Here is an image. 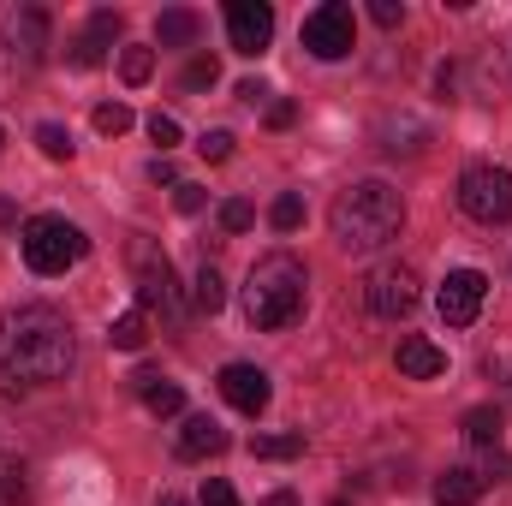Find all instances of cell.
<instances>
[{"mask_svg": "<svg viewBox=\"0 0 512 506\" xmlns=\"http://www.w3.org/2000/svg\"><path fill=\"white\" fill-rule=\"evenodd\" d=\"M108 346H114V352H143V346H149V310H137V304L120 310L114 328H108Z\"/></svg>", "mask_w": 512, "mask_h": 506, "instance_id": "cell-18", "label": "cell"}, {"mask_svg": "<svg viewBox=\"0 0 512 506\" xmlns=\"http://www.w3.org/2000/svg\"><path fill=\"white\" fill-rule=\"evenodd\" d=\"M96 131H102V137L131 131V108H126V102H102V108H96Z\"/></svg>", "mask_w": 512, "mask_h": 506, "instance_id": "cell-28", "label": "cell"}, {"mask_svg": "<svg viewBox=\"0 0 512 506\" xmlns=\"http://www.w3.org/2000/svg\"><path fill=\"white\" fill-rule=\"evenodd\" d=\"M36 143H42V155H48V161H72V131H66V126L42 120V126H36Z\"/></svg>", "mask_w": 512, "mask_h": 506, "instance_id": "cell-24", "label": "cell"}, {"mask_svg": "<svg viewBox=\"0 0 512 506\" xmlns=\"http://www.w3.org/2000/svg\"><path fill=\"white\" fill-rule=\"evenodd\" d=\"M262 506H298V495H292V489H274V495H268Z\"/></svg>", "mask_w": 512, "mask_h": 506, "instance_id": "cell-38", "label": "cell"}, {"mask_svg": "<svg viewBox=\"0 0 512 506\" xmlns=\"http://www.w3.org/2000/svg\"><path fill=\"white\" fill-rule=\"evenodd\" d=\"M221 227H227V233H251L256 209L245 203V197H227V203H221Z\"/></svg>", "mask_w": 512, "mask_h": 506, "instance_id": "cell-27", "label": "cell"}, {"mask_svg": "<svg viewBox=\"0 0 512 506\" xmlns=\"http://www.w3.org/2000/svg\"><path fill=\"white\" fill-rule=\"evenodd\" d=\"M197 36H203V18H197L191 6H167V12L155 18V42H161V48H191Z\"/></svg>", "mask_w": 512, "mask_h": 506, "instance_id": "cell-17", "label": "cell"}, {"mask_svg": "<svg viewBox=\"0 0 512 506\" xmlns=\"http://www.w3.org/2000/svg\"><path fill=\"white\" fill-rule=\"evenodd\" d=\"M131 268H137V310H161V316H179V280H173V262L149 245H131Z\"/></svg>", "mask_w": 512, "mask_h": 506, "instance_id": "cell-9", "label": "cell"}, {"mask_svg": "<svg viewBox=\"0 0 512 506\" xmlns=\"http://www.w3.org/2000/svg\"><path fill=\"white\" fill-rule=\"evenodd\" d=\"M0 143H6V131H0Z\"/></svg>", "mask_w": 512, "mask_h": 506, "instance_id": "cell-41", "label": "cell"}, {"mask_svg": "<svg viewBox=\"0 0 512 506\" xmlns=\"http://www.w3.org/2000/svg\"><path fill=\"white\" fill-rule=\"evenodd\" d=\"M191 304H197L203 316H215V310L227 304V280H221V268H215V262H203V268H197V280H191Z\"/></svg>", "mask_w": 512, "mask_h": 506, "instance_id": "cell-19", "label": "cell"}, {"mask_svg": "<svg viewBox=\"0 0 512 506\" xmlns=\"http://www.w3.org/2000/svg\"><path fill=\"white\" fill-rule=\"evenodd\" d=\"M221 399H227L233 411H245V417H262L268 399H274V387H268V376H262L256 364H227V370H221Z\"/></svg>", "mask_w": 512, "mask_h": 506, "instance_id": "cell-12", "label": "cell"}, {"mask_svg": "<svg viewBox=\"0 0 512 506\" xmlns=\"http://www.w3.org/2000/svg\"><path fill=\"white\" fill-rule=\"evenodd\" d=\"M292 120H298V108H292V102H268V126H274V131H286Z\"/></svg>", "mask_w": 512, "mask_h": 506, "instance_id": "cell-36", "label": "cell"}, {"mask_svg": "<svg viewBox=\"0 0 512 506\" xmlns=\"http://www.w3.org/2000/svg\"><path fill=\"white\" fill-rule=\"evenodd\" d=\"M501 429H507V423H501V411H495V405L465 411V441H471V447H495V441H501Z\"/></svg>", "mask_w": 512, "mask_h": 506, "instance_id": "cell-20", "label": "cell"}, {"mask_svg": "<svg viewBox=\"0 0 512 506\" xmlns=\"http://www.w3.org/2000/svg\"><path fill=\"white\" fill-rule=\"evenodd\" d=\"M304 286H310V274H304L298 256H286V251L262 256L251 268V280H245V316H251V328H262V334L292 328L304 316Z\"/></svg>", "mask_w": 512, "mask_h": 506, "instance_id": "cell-3", "label": "cell"}, {"mask_svg": "<svg viewBox=\"0 0 512 506\" xmlns=\"http://www.w3.org/2000/svg\"><path fill=\"white\" fill-rule=\"evenodd\" d=\"M364 304H370L382 322L411 316V310L423 304V280H417V268H411V262H382V268H370V280H364Z\"/></svg>", "mask_w": 512, "mask_h": 506, "instance_id": "cell-7", "label": "cell"}, {"mask_svg": "<svg viewBox=\"0 0 512 506\" xmlns=\"http://www.w3.org/2000/svg\"><path fill=\"white\" fill-rule=\"evenodd\" d=\"M0 501H6V506H24V501H30V471H24L18 459L0 471Z\"/></svg>", "mask_w": 512, "mask_h": 506, "instance_id": "cell-26", "label": "cell"}, {"mask_svg": "<svg viewBox=\"0 0 512 506\" xmlns=\"http://www.w3.org/2000/svg\"><path fill=\"white\" fill-rule=\"evenodd\" d=\"M393 364H399V376H411V381H435L447 370V352L435 340H423V334H405L399 352H393Z\"/></svg>", "mask_w": 512, "mask_h": 506, "instance_id": "cell-14", "label": "cell"}, {"mask_svg": "<svg viewBox=\"0 0 512 506\" xmlns=\"http://www.w3.org/2000/svg\"><path fill=\"white\" fill-rule=\"evenodd\" d=\"M18 221V209H12V197H0V227H12Z\"/></svg>", "mask_w": 512, "mask_h": 506, "instance_id": "cell-39", "label": "cell"}, {"mask_svg": "<svg viewBox=\"0 0 512 506\" xmlns=\"http://www.w3.org/2000/svg\"><path fill=\"white\" fill-rule=\"evenodd\" d=\"M251 453L256 459H298L304 453V435H256Z\"/></svg>", "mask_w": 512, "mask_h": 506, "instance_id": "cell-23", "label": "cell"}, {"mask_svg": "<svg viewBox=\"0 0 512 506\" xmlns=\"http://www.w3.org/2000/svg\"><path fill=\"white\" fill-rule=\"evenodd\" d=\"M215 453H227V429H221L209 411L185 417V423H179V459H215Z\"/></svg>", "mask_w": 512, "mask_h": 506, "instance_id": "cell-15", "label": "cell"}, {"mask_svg": "<svg viewBox=\"0 0 512 506\" xmlns=\"http://www.w3.org/2000/svg\"><path fill=\"white\" fill-rule=\"evenodd\" d=\"M72 358H78V340L54 304H18L0 316V376L6 381H30V387L66 381Z\"/></svg>", "mask_w": 512, "mask_h": 506, "instance_id": "cell-1", "label": "cell"}, {"mask_svg": "<svg viewBox=\"0 0 512 506\" xmlns=\"http://www.w3.org/2000/svg\"><path fill=\"white\" fill-rule=\"evenodd\" d=\"M227 36H233V54L256 60L274 42V6L268 0H233L227 6Z\"/></svg>", "mask_w": 512, "mask_h": 506, "instance_id": "cell-11", "label": "cell"}, {"mask_svg": "<svg viewBox=\"0 0 512 506\" xmlns=\"http://www.w3.org/2000/svg\"><path fill=\"white\" fill-rule=\"evenodd\" d=\"M233 143H239V137H233V131H203V137H197V149H203V161H227V155H233Z\"/></svg>", "mask_w": 512, "mask_h": 506, "instance_id": "cell-30", "label": "cell"}, {"mask_svg": "<svg viewBox=\"0 0 512 506\" xmlns=\"http://www.w3.org/2000/svg\"><path fill=\"white\" fill-rule=\"evenodd\" d=\"M268 227H274V233H298V227H304V197H298V191H280L274 209H268Z\"/></svg>", "mask_w": 512, "mask_h": 506, "instance_id": "cell-21", "label": "cell"}, {"mask_svg": "<svg viewBox=\"0 0 512 506\" xmlns=\"http://www.w3.org/2000/svg\"><path fill=\"white\" fill-rule=\"evenodd\" d=\"M48 48V12L42 6H6L0 12V96L24 90Z\"/></svg>", "mask_w": 512, "mask_h": 506, "instance_id": "cell-4", "label": "cell"}, {"mask_svg": "<svg viewBox=\"0 0 512 506\" xmlns=\"http://www.w3.org/2000/svg\"><path fill=\"white\" fill-rule=\"evenodd\" d=\"M334 506H346V501H334Z\"/></svg>", "mask_w": 512, "mask_h": 506, "instance_id": "cell-42", "label": "cell"}, {"mask_svg": "<svg viewBox=\"0 0 512 506\" xmlns=\"http://www.w3.org/2000/svg\"><path fill=\"white\" fill-rule=\"evenodd\" d=\"M304 48H310L316 60H346V54L358 48V18H352V6H340V0L316 6V12L304 18Z\"/></svg>", "mask_w": 512, "mask_h": 506, "instance_id": "cell-8", "label": "cell"}, {"mask_svg": "<svg viewBox=\"0 0 512 506\" xmlns=\"http://www.w3.org/2000/svg\"><path fill=\"white\" fill-rule=\"evenodd\" d=\"M149 179H155V185H173V191H179V173H173V161H167V155H155V161H149Z\"/></svg>", "mask_w": 512, "mask_h": 506, "instance_id": "cell-35", "label": "cell"}, {"mask_svg": "<svg viewBox=\"0 0 512 506\" xmlns=\"http://www.w3.org/2000/svg\"><path fill=\"white\" fill-rule=\"evenodd\" d=\"M328 227H334V245L346 256H370L405 233V203H399V191L387 179H364V185L334 197Z\"/></svg>", "mask_w": 512, "mask_h": 506, "instance_id": "cell-2", "label": "cell"}, {"mask_svg": "<svg viewBox=\"0 0 512 506\" xmlns=\"http://www.w3.org/2000/svg\"><path fill=\"white\" fill-rule=\"evenodd\" d=\"M483 298H489L483 268H453V274L441 280V292H435V310H441V322H447V328H471V322H477V310H483Z\"/></svg>", "mask_w": 512, "mask_h": 506, "instance_id": "cell-10", "label": "cell"}, {"mask_svg": "<svg viewBox=\"0 0 512 506\" xmlns=\"http://www.w3.org/2000/svg\"><path fill=\"white\" fill-rule=\"evenodd\" d=\"M370 18H376L382 30H399V24H405V6H399V0H376V6H370Z\"/></svg>", "mask_w": 512, "mask_h": 506, "instance_id": "cell-33", "label": "cell"}, {"mask_svg": "<svg viewBox=\"0 0 512 506\" xmlns=\"http://www.w3.org/2000/svg\"><path fill=\"white\" fill-rule=\"evenodd\" d=\"M203 506H239L233 483H227V477H203Z\"/></svg>", "mask_w": 512, "mask_h": 506, "instance_id": "cell-32", "label": "cell"}, {"mask_svg": "<svg viewBox=\"0 0 512 506\" xmlns=\"http://www.w3.org/2000/svg\"><path fill=\"white\" fill-rule=\"evenodd\" d=\"M459 209H465L471 221H483V227L512 221V173L495 167V161L465 167V173H459Z\"/></svg>", "mask_w": 512, "mask_h": 506, "instance_id": "cell-6", "label": "cell"}, {"mask_svg": "<svg viewBox=\"0 0 512 506\" xmlns=\"http://www.w3.org/2000/svg\"><path fill=\"white\" fill-rule=\"evenodd\" d=\"M149 137H155V143H161V155H167L185 131H179V120H173V114H161V108H155V114H149Z\"/></svg>", "mask_w": 512, "mask_h": 506, "instance_id": "cell-31", "label": "cell"}, {"mask_svg": "<svg viewBox=\"0 0 512 506\" xmlns=\"http://www.w3.org/2000/svg\"><path fill=\"white\" fill-rule=\"evenodd\" d=\"M120 30H126V18L114 12V6H102V12H90V30L66 48V60L78 66V72H90V66H102L108 60V42H120Z\"/></svg>", "mask_w": 512, "mask_h": 506, "instance_id": "cell-13", "label": "cell"}, {"mask_svg": "<svg viewBox=\"0 0 512 506\" xmlns=\"http://www.w3.org/2000/svg\"><path fill=\"white\" fill-rule=\"evenodd\" d=\"M215 78H221V66H215L209 54H197V60L185 66V78H179V84H185V90H215Z\"/></svg>", "mask_w": 512, "mask_h": 506, "instance_id": "cell-29", "label": "cell"}, {"mask_svg": "<svg viewBox=\"0 0 512 506\" xmlns=\"http://www.w3.org/2000/svg\"><path fill=\"white\" fill-rule=\"evenodd\" d=\"M120 78H126V84H149V78H155V48H143V42L120 48Z\"/></svg>", "mask_w": 512, "mask_h": 506, "instance_id": "cell-22", "label": "cell"}, {"mask_svg": "<svg viewBox=\"0 0 512 506\" xmlns=\"http://www.w3.org/2000/svg\"><path fill=\"white\" fill-rule=\"evenodd\" d=\"M143 405H149L155 417H179V411H185V393H179L173 381H155V387L143 393Z\"/></svg>", "mask_w": 512, "mask_h": 506, "instance_id": "cell-25", "label": "cell"}, {"mask_svg": "<svg viewBox=\"0 0 512 506\" xmlns=\"http://www.w3.org/2000/svg\"><path fill=\"white\" fill-rule=\"evenodd\" d=\"M173 203H179V215H203L209 191H203V185H179V197H173Z\"/></svg>", "mask_w": 512, "mask_h": 506, "instance_id": "cell-34", "label": "cell"}, {"mask_svg": "<svg viewBox=\"0 0 512 506\" xmlns=\"http://www.w3.org/2000/svg\"><path fill=\"white\" fill-rule=\"evenodd\" d=\"M18 251H24V262H30L36 274H66V268L84 262L90 239H84V227L66 221V215H36V221H24Z\"/></svg>", "mask_w": 512, "mask_h": 506, "instance_id": "cell-5", "label": "cell"}, {"mask_svg": "<svg viewBox=\"0 0 512 506\" xmlns=\"http://www.w3.org/2000/svg\"><path fill=\"white\" fill-rule=\"evenodd\" d=\"M155 506H185V501H179V495H161V501H155Z\"/></svg>", "mask_w": 512, "mask_h": 506, "instance_id": "cell-40", "label": "cell"}, {"mask_svg": "<svg viewBox=\"0 0 512 506\" xmlns=\"http://www.w3.org/2000/svg\"><path fill=\"white\" fill-rule=\"evenodd\" d=\"M239 96H245V102H251V108H256V102L268 96V84H262V78H245V84H239Z\"/></svg>", "mask_w": 512, "mask_h": 506, "instance_id": "cell-37", "label": "cell"}, {"mask_svg": "<svg viewBox=\"0 0 512 506\" xmlns=\"http://www.w3.org/2000/svg\"><path fill=\"white\" fill-rule=\"evenodd\" d=\"M483 471L477 465H453V471H441L435 477V506H477L483 501Z\"/></svg>", "mask_w": 512, "mask_h": 506, "instance_id": "cell-16", "label": "cell"}]
</instances>
